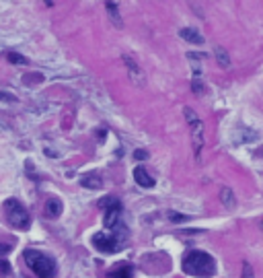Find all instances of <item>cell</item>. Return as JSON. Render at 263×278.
Returning a JSON list of instances; mask_svg holds the SVG:
<instances>
[{"label":"cell","instance_id":"obj_4","mask_svg":"<svg viewBox=\"0 0 263 278\" xmlns=\"http://www.w3.org/2000/svg\"><path fill=\"white\" fill-rule=\"evenodd\" d=\"M183 116L187 120V126H189V134H191V146H193V155L195 159L199 161L201 157V148H203V142H206V132H203V122L199 120V116L191 107H185L183 109Z\"/></svg>","mask_w":263,"mask_h":278},{"label":"cell","instance_id":"obj_5","mask_svg":"<svg viewBox=\"0 0 263 278\" xmlns=\"http://www.w3.org/2000/svg\"><path fill=\"white\" fill-rule=\"evenodd\" d=\"M93 245L99 251H103V254H111V251H115L120 247V243L115 241V237H109V235H105V233H97L93 237Z\"/></svg>","mask_w":263,"mask_h":278},{"label":"cell","instance_id":"obj_18","mask_svg":"<svg viewBox=\"0 0 263 278\" xmlns=\"http://www.w3.org/2000/svg\"><path fill=\"white\" fill-rule=\"evenodd\" d=\"M169 216L173 218V222H183V220H187V216H183V214H177V212H169Z\"/></svg>","mask_w":263,"mask_h":278},{"label":"cell","instance_id":"obj_11","mask_svg":"<svg viewBox=\"0 0 263 278\" xmlns=\"http://www.w3.org/2000/svg\"><path fill=\"white\" fill-rule=\"evenodd\" d=\"M80 186H84L89 190H99L103 186V180H101L99 173H86V175L80 178Z\"/></svg>","mask_w":263,"mask_h":278},{"label":"cell","instance_id":"obj_8","mask_svg":"<svg viewBox=\"0 0 263 278\" xmlns=\"http://www.w3.org/2000/svg\"><path fill=\"white\" fill-rule=\"evenodd\" d=\"M107 278H134V268L130 264H118L109 270Z\"/></svg>","mask_w":263,"mask_h":278},{"label":"cell","instance_id":"obj_7","mask_svg":"<svg viewBox=\"0 0 263 278\" xmlns=\"http://www.w3.org/2000/svg\"><path fill=\"white\" fill-rule=\"evenodd\" d=\"M134 182L140 186V188H146V190H150V188H154V178L144 169V167H136L134 169Z\"/></svg>","mask_w":263,"mask_h":278},{"label":"cell","instance_id":"obj_21","mask_svg":"<svg viewBox=\"0 0 263 278\" xmlns=\"http://www.w3.org/2000/svg\"><path fill=\"white\" fill-rule=\"evenodd\" d=\"M9 270H11V266L3 260V262H0V272H3V274H9Z\"/></svg>","mask_w":263,"mask_h":278},{"label":"cell","instance_id":"obj_13","mask_svg":"<svg viewBox=\"0 0 263 278\" xmlns=\"http://www.w3.org/2000/svg\"><path fill=\"white\" fill-rule=\"evenodd\" d=\"M124 62H126V66H128V70H130V77H134V79H136V83H138V85H142V83H144V74H142V70L136 66V62H134V60H130L128 56H124Z\"/></svg>","mask_w":263,"mask_h":278},{"label":"cell","instance_id":"obj_16","mask_svg":"<svg viewBox=\"0 0 263 278\" xmlns=\"http://www.w3.org/2000/svg\"><path fill=\"white\" fill-rule=\"evenodd\" d=\"M241 278H255V270L249 262H243V270H241Z\"/></svg>","mask_w":263,"mask_h":278},{"label":"cell","instance_id":"obj_22","mask_svg":"<svg viewBox=\"0 0 263 278\" xmlns=\"http://www.w3.org/2000/svg\"><path fill=\"white\" fill-rule=\"evenodd\" d=\"M193 93H197V95H201V93H203V87H201L197 81H193Z\"/></svg>","mask_w":263,"mask_h":278},{"label":"cell","instance_id":"obj_3","mask_svg":"<svg viewBox=\"0 0 263 278\" xmlns=\"http://www.w3.org/2000/svg\"><path fill=\"white\" fill-rule=\"evenodd\" d=\"M3 212H5V218L9 220L11 227L21 229V231H27V229H29V225H31L29 212L25 210V206H23L19 200L9 198V200L3 204Z\"/></svg>","mask_w":263,"mask_h":278},{"label":"cell","instance_id":"obj_10","mask_svg":"<svg viewBox=\"0 0 263 278\" xmlns=\"http://www.w3.org/2000/svg\"><path fill=\"white\" fill-rule=\"evenodd\" d=\"M179 35H181V39H185V41H189V43H203V37H201V33L197 31V29H191V27H183L181 31H179Z\"/></svg>","mask_w":263,"mask_h":278},{"label":"cell","instance_id":"obj_2","mask_svg":"<svg viewBox=\"0 0 263 278\" xmlns=\"http://www.w3.org/2000/svg\"><path fill=\"white\" fill-rule=\"evenodd\" d=\"M25 262L35 272L37 278H54L56 276V260L51 256H45L43 251L27 249L25 251Z\"/></svg>","mask_w":263,"mask_h":278},{"label":"cell","instance_id":"obj_15","mask_svg":"<svg viewBox=\"0 0 263 278\" xmlns=\"http://www.w3.org/2000/svg\"><path fill=\"white\" fill-rule=\"evenodd\" d=\"M105 7H107V11H109L111 19L115 21V25H118V27H122V17H120V11H118V5H113V3H107Z\"/></svg>","mask_w":263,"mask_h":278},{"label":"cell","instance_id":"obj_1","mask_svg":"<svg viewBox=\"0 0 263 278\" xmlns=\"http://www.w3.org/2000/svg\"><path fill=\"white\" fill-rule=\"evenodd\" d=\"M183 270L185 274L189 276H197V278H210L216 274V262L214 258L206 254V251H199V249H193L189 251L185 258H183Z\"/></svg>","mask_w":263,"mask_h":278},{"label":"cell","instance_id":"obj_20","mask_svg":"<svg viewBox=\"0 0 263 278\" xmlns=\"http://www.w3.org/2000/svg\"><path fill=\"white\" fill-rule=\"evenodd\" d=\"M11 243H0V256H5V254H9L11 251Z\"/></svg>","mask_w":263,"mask_h":278},{"label":"cell","instance_id":"obj_23","mask_svg":"<svg viewBox=\"0 0 263 278\" xmlns=\"http://www.w3.org/2000/svg\"><path fill=\"white\" fill-rule=\"evenodd\" d=\"M0 99H3V101H11V103L17 101V97H11V95H7V93H0Z\"/></svg>","mask_w":263,"mask_h":278},{"label":"cell","instance_id":"obj_12","mask_svg":"<svg viewBox=\"0 0 263 278\" xmlns=\"http://www.w3.org/2000/svg\"><path fill=\"white\" fill-rule=\"evenodd\" d=\"M220 200H222V204H224V208H226V210H235V208H237L235 192H232L228 186H224V188L220 190Z\"/></svg>","mask_w":263,"mask_h":278},{"label":"cell","instance_id":"obj_9","mask_svg":"<svg viewBox=\"0 0 263 278\" xmlns=\"http://www.w3.org/2000/svg\"><path fill=\"white\" fill-rule=\"evenodd\" d=\"M45 214L49 216V218H58L60 214H62V202H60V198H47V202H45Z\"/></svg>","mask_w":263,"mask_h":278},{"label":"cell","instance_id":"obj_6","mask_svg":"<svg viewBox=\"0 0 263 278\" xmlns=\"http://www.w3.org/2000/svg\"><path fill=\"white\" fill-rule=\"evenodd\" d=\"M101 206L105 208V227H113L115 222H118V218H120V214H122V204H120V200H113V198H111V204L101 202Z\"/></svg>","mask_w":263,"mask_h":278},{"label":"cell","instance_id":"obj_17","mask_svg":"<svg viewBox=\"0 0 263 278\" xmlns=\"http://www.w3.org/2000/svg\"><path fill=\"white\" fill-rule=\"evenodd\" d=\"M9 60H11L13 64H27V58H23L21 54H15V52L9 54Z\"/></svg>","mask_w":263,"mask_h":278},{"label":"cell","instance_id":"obj_19","mask_svg":"<svg viewBox=\"0 0 263 278\" xmlns=\"http://www.w3.org/2000/svg\"><path fill=\"white\" fill-rule=\"evenodd\" d=\"M134 157H136L138 161H144V159H148V153H146V150H142V148H138V150L134 153Z\"/></svg>","mask_w":263,"mask_h":278},{"label":"cell","instance_id":"obj_14","mask_svg":"<svg viewBox=\"0 0 263 278\" xmlns=\"http://www.w3.org/2000/svg\"><path fill=\"white\" fill-rule=\"evenodd\" d=\"M214 56H216V62H218L222 68H228V66H230V56H228V52H226L222 45H216V47H214Z\"/></svg>","mask_w":263,"mask_h":278}]
</instances>
